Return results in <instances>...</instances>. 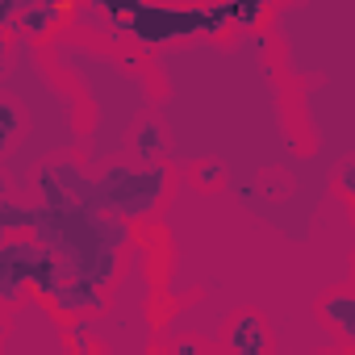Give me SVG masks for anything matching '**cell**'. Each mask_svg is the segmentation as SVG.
I'll return each mask as SVG.
<instances>
[{
    "instance_id": "cell-3",
    "label": "cell",
    "mask_w": 355,
    "mask_h": 355,
    "mask_svg": "<svg viewBox=\"0 0 355 355\" xmlns=\"http://www.w3.org/2000/svg\"><path fill=\"white\" fill-rule=\"evenodd\" d=\"M230 347H234V351H247V355L263 351V330H259V322H255V318H243L239 330L230 334Z\"/></svg>"
},
{
    "instance_id": "cell-1",
    "label": "cell",
    "mask_w": 355,
    "mask_h": 355,
    "mask_svg": "<svg viewBox=\"0 0 355 355\" xmlns=\"http://www.w3.org/2000/svg\"><path fill=\"white\" fill-rule=\"evenodd\" d=\"M96 9L142 46H159L171 38H197V34H222L226 26H234V0L201 5V9H171V5H150V0H96Z\"/></svg>"
},
{
    "instance_id": "cell-2",
    "label": "cell",
    "mask_w": 355,
    "mask_h": 355,
    "mask_svg": "<svg viewBox=\"0 0 355 355\" xmlns=\"http://www.w3.org/2000/svg\"><path fill=\"white\" fill-rule=\"evenodd\" d=\"M322 313H326L330 322H338L343 334H355V297H351V293H334V297H326V301H322Z\"/></svg>"
}]
</instances>
